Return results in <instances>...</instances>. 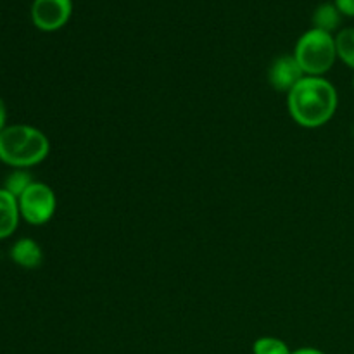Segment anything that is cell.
Masks as SVG:
<instances>
[{"label": "cell", "mask_w": 354, "mask_h": 354, "mask_svg": "<svg viewBox=\"0 0 354 354\" xmlns=\"http://www.w3.org/2000/svg\"><path fill=\"white\" fill-rule=\"evenodd\" d=\"M294 57L306 76H324L337 59L335 38L327 31L313 28L297 40Z\"/></svg>", "instance_id": "3"}, {"label": "cell", "mask_w": 354, "mask_h": 354, "mask_svg": "<svg viewBox=\"0 0 354 354\" xmlns=\"http://www.w3.org/2000/svg\"><path fill=\"white\" fill-rule=\"evenodd\" d=\"M334 3L342 16L354 17V0H334Z\"/></svg>", "instance_id": "13"}, {"label": "cell", "mask_w": 354, "mask_h": 354, "mask_svg": "<svg viewBox=\"0 0 354 354\" xmlns=\"http://www.w3.org/2000/svg\"><path fill=\"white\" fill-rule=\"evenodd\" d=\"M254 354H292L289 346L277 337H261L252 346Z\"/></svg>", "instance_id": "12"}, {"label": "cell", "mask_w": 354, "mask_h": 354, "mask_svg": "<svg viewBox=\"0 0 354 354\" xmlns=\"http://www.w3.org/2000/svg\"><path fill=\"white\" fill-rule=\"evenodd\" d=\"M353 88H354V78H353Z\"/></svg>", "instance_id": "16"}, {"label": "cell", "mask_w": 354, "mask_h": 354, "mask_svg": "<svg viewBox=\"0 0 354 354\" xmlns=\"http://www.w3.org/2000/svg\"><path fill=\"white\" fill-rule=\"evenodd\" d=\"M303 78L304 71L294 55H280L268 69L270 85L279 92H290Z\"/></svg>", "instance_id": "6"}, {"label": "cell", "mask_w": 354, "mask_h": 354, "mask_svg": "<svg viewBox=\"0 0 354 354\" xmlns=\"http://www.w3.org/2000/svg\"><path fill=\"white\" fill-rule=\"evenodd\" d=\"M19 214V203L16 197L6 189H0V241L14 234Z\"/></svg>", "instance_id": "7"}, {"label": "cell", "mask_w": 354, "mask_h": 354, "mask_svg": "<svg viewBox=\"0 0 354 354\" xmlns=\"http://www.w3.org/2000/svg\"><path fill=\"white\" fill-rule=\"evenodd\" d=\"M342 14L335 7V3H322L317 7L313 14V24L317 30L327 31L332 35V31L337 30L341 26Z\"/></svg>", "instance_id": "9"}, {"label": "cell", "mask_w": 354, "mask_h": 354, "mask_svg": "<svg viewBox=\"0 0 354 354\" xmlns=\"http://www.w3.org/2000/svg\"><path fill=\"white\" fill-rule=\"evenodd\" d=\"M10 258L16 265H19L21 268L33 270L38 268L41 265V259H44V254H41V249L33 239H21L10 249Z\"/></svg>", "instance_id": "8"}, {"label": "cell", "mask_w": 354, "mask_h": 354, "mask_svg": "<svg viewBox=\"0 0 354 354\" xmlns=\"http://www.w3.org/2000/svg\"><path fill=\"white\" fill-rule=\"evenodd\" d=\"M50 151L44 131L30 124H12L0 131V159L14 168H30L44 161Z\"/></svg>", "instance_id": "2"}, {"label": "cell", "mask_w": 354, "mask_h": 354, "mask_svg": "<svg viewBox=\"0 0 354 354\" xmlns=\"http://www.w3.org/2000/svg\"><path fill=\"white\" fill-rule=\"evenodd\" d=\"M337 104V90L324 76H304L287 95L290 116L304 128H318L328 123Z\"/></svg>", "instance_id": "1"}, {"label": "cell", "mask_w": 354, "mask_h": 354, "mask_svg": "<svg viewBox=\"0 0 354 354\" xmlns=\"http://www.w3.org/2000/svg\"><path fill=\"white\" fill-rule=\"evenodd\" d=\"M337 57L354 71V28H344L335 37Z\"/></svg>", "instance_id": "10"}, {"label": "cell", "mask_w": 354, "mask_h": 354, "mask_svg": "<svg viewBox=\"0 0 354 354\" xmlns=\"http://www.w3.org/2000/svg\"><path fill=\"white\" fill-rule=\"evenodd\" d=\"M19 203V213L28 223L44 225L54 216L55 213V194L47 183L33 182L23 196L17 199Z\"/></svg>", "instance_id": "4"}, {"label": "cell", "mask_w": 354, "mask_h": 354, "mask_svg": "<svg viewBox=\"0 0 354 354\" xmlns=\"http://www.w3.org/2000/svg\"><path fill=\"white\" fill-rule=\"evenodd\" d=\"M31 183H33V178H31L30 173L24 171V169H16V171H12L6 178V182H3V189H6L9 194H12L16 199H19V197L23 196L24 190H26Z\"/></svg>", "instance_id": "11"}, {"label": "cell", "mask_w": 354, "mask_h": 354, "mask_svg": "<svg viewBox=\"0 0 354 354\" xmlns=\"http://www.w3.org/2000/svg\"><path fill=\"white\" fill-rule=\"evenodd\" d=\"M292 354H325V353L315 348H301V349H296V351H292Z\"/></svg>", "instance_id": "15"}, {"label": "cell", "mask_w": 354, "mask_h": 354, "mask_svg": "<svg viewBox=\"0 0 354 354\" xmlns=\"http://www.w3.org/2000/svg\"><path fill=\"white\" fill-rule=\"evenodd\" d=\"M6 120H7V111H6V104L3 100L0 99V131L6 128Z\"/></svg>", "instance_id": "14"}, {"label": "cell", "mask_w": 354, "mask_h": 354, "mask_svg": "<svg viewBox=\"0 0 354 354\" xmlns=\"http://www.w3.org/2000/svg\"><path fill=\"white\" fill-rule=\"evenodd\" d=\"M73 12L71 0H35L31 19L41 31H55L64 26Z\"/></svg>", "instance_id": "5"}]
</instances>
